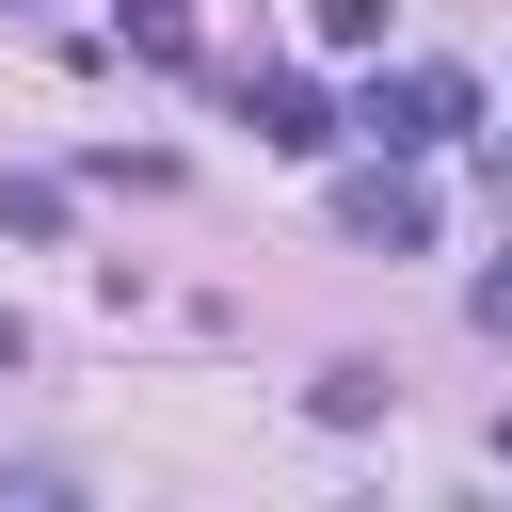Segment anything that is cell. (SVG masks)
Listing matches in <instances>:
<instances>
[{
  "label": "cell",
  "mask_w": 512,
  "mask_h": 512,
  "mask_svg": "<svg viewBox=\"0 0 512 512\" xmlns=\"http://www.w3.org/2000/svg\"><path fill=\"white\" fill-rule=\"evenodd\" d=\"M496 464H512V416H496Z\"/></svg>",
  "instance_id": "obj_7"
},
{
  "label": "cell",
  "mask_w": 512,
  "mask_h": 512,
  "mask_svg": "<svg viewBox=\"0 0 512 512\" xmlns=\"http://www.w3.org/2000/svg\"><path fill=\"white\" fill-rule=\"evenodd\" d=\"M336 224L384 240V256H416V240H432V192H416V176H336Z\"/></svg>",
  "instance_id": "obj_2"
},
{
  "label": "cell",
  "mask_w": 512,
  "mask_h": 512,
  "mask_svg": "<svg viewBox=\"0 0 512 512\" xmlns=\"http://www.w3.org/2000/svg\"><path fill=\"white\" fill-rule=\"evenodd\" d=\"M256 144H288V160H320L336 128H320V96H304V80H256Z\"/></svg>",
  "instance_id": "obj_3"
},
{
  "label": "cell",
  "mask_w": 512,
  "mask_h": 512,
  "mask_svg": "<svg viewBox=\"0 0 512 512\" xmlns=\"http://www.w3.org/2000/svg\"><path fill=\"white\" fill-rule=\"evenodd\" d=\"M16 352H32V336H16V304H0V368H16Z\"/></svg>",
  "instance_id": "obj_6"
},
{
  "label": "cell",
  "mask_w": 512,
  "mask_h": 512,
  "mask_svg": "<svg viewBox=\"0 0 512 512\" xmlns=\"http://www.w3.org/2000/svg\"><path fill=\"white\" fill-rule=\"evenodd\" d=\"M0 224L16 240H64V176H0Z\"/></svg>",
  "instance_id": "obj_4"
},
{
  "label": "cell",
  "mask_w": 512,
  "mask_h": 512,
  "mask_svg": "<svg viewBox=\"0 0 512 512\" xmlns=\"http://www.w3.org/2000/svg\"><path fill=\"white\" fill-rule=\"evenodd\" d=\"M304 16H320V48H368L384 32V0H304Z\"/></svg>",
  "instance_id": "obj_5"
},
{
  "label": "cell",
  "mask_w": 512,
  "mask_h": 512,
  "mask_svg": "<svg viewBox=\"0 0 512 512\" xmlns=\"http://www.w3.org/2000/svg\"><path fill=\"white\" fill-rule=\"evenodd\" d=\"M464 112H480V96H464L448 64H400V80H368V128H384V144H448Z\"/></svg>",
  "instance_id": "obj_1"
}]
</instances>
